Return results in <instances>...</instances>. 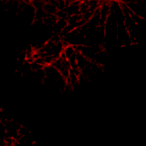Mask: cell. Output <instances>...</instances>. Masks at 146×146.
Returning a JSON list of instances; mask_svg holds the SVG:
<instances>
[{
	"label": "cell",
	"instance_id": "cell-1",
	"mask_svg": "<svg viewBox=\"0 0 146 146\" xmlns=\"http://www.w3.org/2000/svg\"><path fill=\"white\" fill-rule=\"evenodd\" d=\"M44 76L42 87L45 91L52 95L56 96L70 90L67 79L52 65L44 67Z\"/></svg>",
	"mask_w": 146,
	"mask_h": 146
},
{
	"label": "cell",
	"instance_id": "cell-2",
	"mask_svg": "<svg viewBox=\"0 0 146 146\" xmlns=\"http://www.w3.org/2000/svg\"><path fill=\"white\" fill-rule=\"evenodd\" d=\"M36 9L31 1H23L19 3L15 15L17 23L25 26H30L35 21Z\"/></svg>",
	"mask_w": 146,
	"mask_h": 146
},
{
	"label": "cell",
	"instance_id": "cell-3",
	"mask_svg": "<svg viewBox=\"0 0 146 146\" xmlns=\"http://www.w3.org/2000/svg\"><path fill=\"white\" fill-rule=\"evenodd\" d=\"M67 80L72 68L70 63L63 55L57 59L52 64Z\"/></svg>",
	"mask_w": 146,
	"mask_h": 146
}]
</instances>
